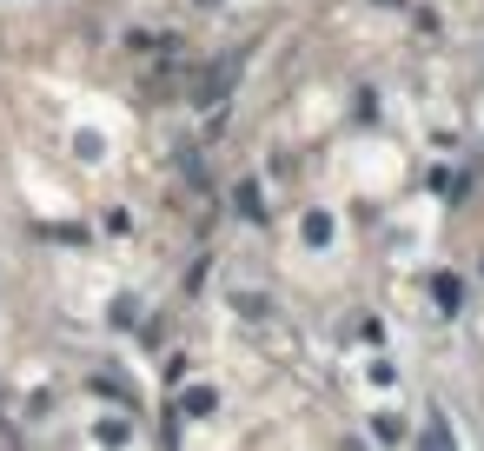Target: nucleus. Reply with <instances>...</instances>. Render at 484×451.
I'll list each match as a JSON object with an SVG mask.
<instances>
[{
	"label": "nucleus",
	"instance_id": "4",
	"mask_svg": "<svg viewBox=\"0 0 484 451\" xmlns=\"http://www.w3.org/2000/svg\"><path fill=\"white\" fill-rule=\"evenodd\" d=\"M306 239H312V246L332 239V220H325V212H312V220H306Z\"/></svg>",
	"mask_w": 484,
	"mask_h": 451
},
{
	"label": "nucleus",
	"instance_id": "2",
	"mask_svg": "<svg viewBox=\"0 0 484 451\" xmlns=\"http://www.w3.org/2000/svg\"><path fill=\"white\" fill-rule=\"evenodd\" d=\"M431 292H438V312H458V299H464V286H458L452 273H438V279H431Z\"/></svg>",
	"mask_w": 484,
	"mask_h": 451
},
{
	"label": "nucleus",
	"instance_id": "5",
	"mask_svg": "<svg viewBox=\"0 0 484 451\" xmlns=\"http://www.w3.org/2000/svg\"><path fill=\"white\" fill-rule=\"evenodd\" d=\"M199 7H220V0H199Z\"/></svg>",
	"mask_w": 484,
	"mask_h": 451
},
{
	"label": "nucleus",
	"instance_id": "1",
	"mask_svg": "<svg viewBox=\"0 0 484 451\" xmlns=\"http://www.w3.org/2000/svg\"><path fill=\"white\" fill-rule=\"evenodd\" d=\"M212 405H220V392H212V386H186V392L173 398V412H179V419H206Z\"/></svg>",
	"mask_w": 484,
	"mask_h": 451
},
{
	"label": "nucleus",
	"instance_id": "3",
	"mask_svg": "<svg viewBox=\"0 0 484 451\" xmlns=\"http://www.w3.org/2000/svg\"><path fill=\"white\" fill-rule=\"evenodd\" d=\"M232 199H239V212H246V220H265V199H259V186H253V179H246V186L232 193Z\"/></svg>",
	"mask_w": 484,
	"mask_h": 451
}]
</instances>
